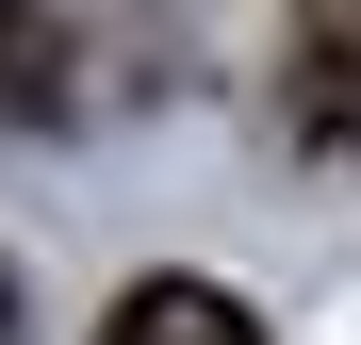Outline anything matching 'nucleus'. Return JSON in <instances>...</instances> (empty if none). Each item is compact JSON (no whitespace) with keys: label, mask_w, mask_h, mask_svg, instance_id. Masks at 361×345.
I'll return each mask as SVG.
<instances>
[{"label":"nucleus","mask_w":361,"mask_h":345,"mask_svg":"<svg viewBox=\"0 0 361 345\" xmlns=\"http://www.w3.org/2000/svg\"><path fill=\"white\" fill-rule=\"evenodd\" d=\"M99 345H279V329H263L247 296H214V279H132Z\"/></svg>","instance_id":"nucleus-1"},{"label":"nucleus","mask_w":361,"mask_h":345,"mask_svg":"<svg viewBox=\"0 0 361 345\" xmlns=\"http://www.w3.org/2000/svg\"><path fill=\"white\" fill-rule=\"evenodd\" d=\"M295 132H312L329 164H361V33H345V49H312V66H295Z\"/></svg>","instance_id":"nucleus-2"},{"label":"nucleus","mask_w":361,"mask_h":345,"mask_svg":"<svg viewBox=\"0 0 361 345\" xmlns=\"http://www.w3.org/2000/svg\"><path fill=\"white\" fill-rule=\"evenodd\" d=\"M295 17H312V49H345V33H361V0H295Z\"/></svg>","instance_id":"nucleus-3"},{"label":"nucleus","mask_w":361,"mask_h":345,"mask_svg":"<svg viewBox=\"0 0 361 345\" xmlns=\"http://www.w3.org/2000/svg\"><path fill=\"white\" fill-rule=\"evenodd\" d=\"M0 345H17V279H0Z\"/></svg>","instance_id":"nucleus-4"},{"label":"nucleus","mask_w":361,"mask_h":345,"mask_svg":"<svg viewBox=\"0 0 361 345\" xmlns=\"http://www.w3.org/2000/svg\"><path fill=\"white\" fill-rule=\"evenodd\" d=\"M0 33H17V0H0Z\"/></svg>","instance_id":"nucleus-5"}]
</instances>
